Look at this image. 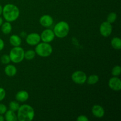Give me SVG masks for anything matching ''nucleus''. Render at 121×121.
Returning a JSON list of instances; mask_svg holds the SVG:
<instances>
[{
    "instance_id": "obj_1",
    "label": "nucleus",
    "mask_w": 121,
    "mask_h": 121,
    "mask_svg": "<svg viewBox=\"0 0 121 121\" xmlns=\"http://www.w3.org/2000/svg\"><path fill=\"white\" fill-rule=\"evenodd\" d=\"M35 112L31 106L27 104L20 106L17 111V119L19 121H31L34 119Z\"/></svg>"
},
{
    "instance_id": "obj_2",
    "label": "nucleus",
    "mask_w": 121,
    "mask_h": 121,
    "mask_svg": "<svg viewBox=\"0 0 121 121\" xmlns=\"http://www.w3.org/2000/svg\"><path fill=\"white\" fill-rule=\"evenodd\" d=\"M2 14L6 21L13 22L19 17L20 10L15 5L8 4L2 8Z\"/></svg>"
},
{
    "instance_id": "obj_3",
    "label": "nucleus",
    "mask_w": 121,
    "mask_h": 121,
    "mask_svg": "<svg viewBox=\"0 0 121 121\" xmlns=\"http://www.w3.org/2000/svg\"><path fill=\"white\" fill-rule=\"evenodd\" d=\"M53 31L56 37L60 39L65 38L68 35L69 33V25L66 21H60L55 25Z\"/></svg>"
},
{
    "instance_id": "obj_4",
    "label": "nucleus",
    "mask_w": 121,
    "mask_h": 121,
    "mask_svg": "<svg viewBox=\"0 0 121 121\" xmlns=\"http://www.w3.org/2000/svg\"><path fill=\"white\" fill-rule=\"evenodd\" d=\"M35 53L42 57H47L52 54L53 48L48 43H39L36 45L35 48Z\"/></svg>"
},
{
    "instance_id": "obj_5",
    "label": "nucleus",
    "mask_w": 121,
    "mask_h": 121,
    "mask_svg": "<svg viewBox=\"0 0 121 121\" xmlns=\"http://www.w3.org/2000/svg\"><path fill=\"white\" fill-rule=\"evenodd\" d=\"M24 52L23 48L20 46L14 47L9 52V56L11 61L14 63H19L24 59Z\"/></svg>"
},
{
    "instance_id": "obj_6",
    "label": "nucleus",
    "mask_w": 121,
    "mask_h": 121,
    "mask_svg": "<svg viewBox=\"0 0 121 121\" xmlns=\"http://www.w3.org/2000/svg\"><path fill=\"white\" fill-rule=\"evenodd\" d=\"M87 75L83 71L78 70L74 72L72 74V80L73 82L78 85H82L86 82Z\"/></svg>"
},
{
    "instance_id": "obj_7",
    "label": "nucleus",
    "mask_w": 121,
    "mask_h": 121,
    "mask_svg": "<svg viewBox=\"0 0 121 121\" xmlns=\"http://www.w3.org/2000/svg\"><path fill=\"white\" fill-rule=\"evenodd\" d=\"M99 31L100 34L104 37H108L109 36L112 32V24L108 21H105L100 24L99 28Z\"/></svg>"
},
{
    "instance_id": "obj_8",
    "label": "nucleus",
    "mask_w": 121,
    "mask_h": 121,
    "mask_svg": "<svg viewBox=\"0 0 121 121\" xmlns=\"http://www.w3.org/2000/svg\"><path fill=\"white\" fill-rule=\"evenodd\" d=\"M40 37H41V40L43 42L49 43L54 39L55 34L52 30L46 29L41 33Z\"/></svg>"
},
{
    "instance_id": "obj_9",
    "label": "nucleus",
    "mask_w": 121,
    "mask_h": 121,
    "mask_svg": "<svg viewBox=\"0 0 121 121\" xmlns=\"http://www.w3.org/2000/svg\"><path fill=\"white\" fill-rule=\"evenodd\" d=\"M26 43L30 46H36L41 41L40 35L38 33H33L26 36Z\"/></svg>"
},
{
    "instance_id": "obj_10",
    "label": "nucleus",
    "mask_w": 121,
    "mask_h": 121,
    "mask_svg": "<svg viewBox=\"0 0 121 121\" xmlns=\"http://www.w3.org/2000/svg\"><path fill=\"white\" fill-rule=\"evenodd\" d=\"M109 87L114 91H119L121 90V80L118 77L114 76L111 78L108 82Z\"/></svg>"
},
{
    "instance_id": "obj_11",
    "label": "nucleus",
    "mask_w": 121,
    "mask_h": 121,
    "mask_svg": "<svg viewBox=\"0 0 121 121\" xmlns=\"http://www.w3.org/2000/svg\"><path fill=\"white\" fill-rule=\"evenodd\" d=\"M40 24L44 27H49L53 24V19L49 15H44L40 17L39 20Z\"/></svg>"
},
{
    "instance_id": "obj_12",
    "label": "nucleus",
    "mask_w": 121,
    "mask_h": 121,
    "mask_svg": "<svg viewBox=\"0 0 121 121\" xmlns=\"http://www.w3.org/2000/svg\"><path fill=\"white\" fill-rule=\"evenodd\" d=\"M92 114L95 117L101 118L105 115V110L104 108L99 105H95L92 109Z\"/></svg>"
},
{
    "instance_id": "obj_13",
    "label": "nucleus",
    "mask_w": 121,
    "mask_h": 121,
    "mask_svg": "<svg viewBox=\"0 0 121 121\" xmlns=\"http://www.w3.org/2000/svg\"><path fill=\"white\" fill-rule=\"evenodd\" d=\"M29 98L28 93L26 91H20L17 93L15 95V99L17 101L20 102H24L27 101Z\"/></svg>"
},
{
    "instance_id": "obj_14",
    "label": "nucleus",
    "mask_w": 121,
    "mask_h": 121,
    "mask_svg": "<svg viewBox=\"0 0 121 121\" xmlns=\"http://www.w3.org/2000/svg\"><path fill=\"white\" fill-rule=\"evenodd\" d=\"M4 72L7 76L9 77H13L17 74V70L14 65H8L4 69Z\"/></svg>"
},
{
    "instance_id": "obj_15",
    "label": "nucleus",
    "mask_w": 121,
    "mask_h": 121,
    "mask_svg": "<svg viewBox=\"0 0 121 121\" xmlns=\"http://www.w3.org/2000/svg\"><path fill=\"white\" fill-rule=\"evenodd\" d=\"M21 42L22 41H21V37L16 34H13L11 35L9 37V43L14 47L20 46L21 44Z\"/></svg>"
},
{
    "instance_id": "obj_16",
    "label": "nucleus",
    "mask_w": 121,
    "mask_h": 121,
    "mask_svg": "<svg viewBox=\"0 0 121 121\" xmlns=\"http://www.w3.org/2000/svg\"><path fill=\"white\" fill-rule=\"evenodd\" d=\"M1 31L4 34H9L11 32L13 27H12L11 24L10 22H5L2 23L1 26Z\"/></svg>"
},
{
    "instance_id": "obj_17",
    "label": "nucleus",
    "mask_w": 121,
    "mask_h": 121,
    "mask_svg": "<svg viewBox=\"0 0 121 121\" xmlns=\"http://www.w3.org/2000/svg\"><path fill=\"white\" fill-rule=\"evenodd\" d=\"M4 119L7 121H17L18 120L17 117L15 113V112L11 110L6 111L5 113Z\"/></svg>"
},
{
    "instance_id": "obj_18",
    "label": "nucleus",
    "mask_w": 121,
    "mask_h": 121,
    "mask_svg": "<svg viewBox=\"0 0 121 121\" xmlns=\"http://www.w3.org/2000/svg\"><path fill=\"white\" fill-rule=\"evenodd\" d=\"M111 46L115 50H120L121 48V40L120 38L113 37L111 40Z\"/></svg>"
},
{
    "instance_id": "obj_19",
    "label": "nucleus",
    "mask_w": 121,
    "mask_h": 121,
    "mask_svg": "<svg viewBox=\"0 0 121 121\" xmlns=\"http://www.w3.org/2000/svg\"><path fill=\"white\" fill-rule=\"evenodd\" d=\"M99 78L98 75H96V74H92V75L89 76L88 78H87L86 82H87L89 85H93L99 82Z\"/></svg>"
},
{
    "instance_id": "obj_20",
    "label": "nucleus",
    "mask_w": 121,
    "mask_h": 121,
    "mask_svg": "<svg viewBox=\"0 0 121 121\" xmlns=\"http://www.w3.org/2000/svg\"><path fill=\"white\" fill-rule=\"evenodd\" d=\"M35 51L33 50H28L27 52H24V59H26L27 60H31L35 57Z\"/></svg>"
},
{
    "instance_id": "obj_21",
    "label": "nucleus",
    "mask_w": 121,
    "mask_h": 121,
    "mask_svg": "<svg viewBox=\"0 0 121 121\" xmlns=\"http://www.w3.org/2000/svg\"><path fill=\"white\" fill-rule=\"evenodd\" d=\"M117 19V14L115 13H111L107 17V21L109 23L112 24Z\"/></svg>"
},
{
    "instance_id": "obj_22",
    "label": "nucleus",
    "mask_w": 121,
    "mask_h": 121,
    "mask_svg": "<svg viewBox=\"0 0 121 121\" xmlns=\"http://www.w3.org/2000/svg\"><path fill=\"white\" fill-rule=\"evenodd\" d=\"M20 105L17 101H11L10 102L9 104V107L10 110L14 111V112L17 111L20 108Z\"/></svg>"
},
{
    "instance_id": "obj_23",
    "label": "nucleus",
    "mask_w": 121,
    "mask_h": 121,
    "mask_svg": "<svg viewBox=\"0 0 121 121\" xmlns=\"http://www.w3.org/2000/svg\"><path fill=\"white\" fill-rule=\"evenodd\" d=\"M121 73V67L119 66H115L113 67L112 70V74L113 76L118 77V76L120 75Z\"/></svg>"
},
{
    "instance_id": "obj_24",
    "label": "nucleus",
    "mask_w": 121,
    "mask_h": 121,
    "mask_svg": "<svg viewBox=\"0 0 121 121\" xmlns=\"http://www.w3.org/2000/svg\"><path fill=\"white\" fill-rule=\"evenodd\" d=\"M1 61L4 65H8L11 61L10 57L8 54H4L1 57Z\"/></svg>"
},
{
    "instance_id": "obj_25",
    "label": "nucleus",
    "mask_w": 121,
    "mask_h": 121,
    "mask_svg": "<svg viewBox=\"0 0 121 121\" xmlns=\"http://www.w3.org/2000/svg\"><path fill=\"white\" fill-rule=\"evenodd\" d=\"M6 92L4 89L0 87V102L3 100L4 98H5Z\"/></svg>"
},
{
    "instance_id": "obj_26",
    "label": "nucleus",
    "mask_w": 121,
    "mask_h": 121,
    "mask_svg": "<svg viewBox=\"0 0 121 121\" xmlns=\"http://www.w3.org/2000/svg\"><path fill=\"white\" fill-rule=\"evenodd\" d=\"M7 111V107L4 104H0V115L5 114Z\"/></svg>"
},
{
    "instance_id": "obj_27",
    "label": "nucleus",
    "mask_w": 121,
    "mask_h": 121,
    "mask_svg": "<svg viewBox=\"0 0 121 121\" xmlns=\"http://www.w3.org/2000/svg\"><path fill=\"white\" fill-rule=\"evenodd\" d=\"M77 121H88L89 119L86 116L83 115H81L79 116L76 119Z\"/></svg>"
},
{
    "instance_id": "obj_28",
    "label": "nucleus",
    "mask_w": 121,
    "mask_h": 121,
    "mask_svg": "<svg viewBox=\"0 0 121 121\" xmlns=\"http://www.w3.org/2000/svg\"><path fill=\"white\" fill-rule=\"evenodd\" d=\"M4 48V42L3 40L0 38V52Z\"/></svg>"
},
{
    "instance_id": "obj_29",
    "label": "nucleus",
    "mask_w": 121,
    "mask_h": 121,
    "mask_svg": "<svg viewBox=\"0 0 121 121\" xmlns=\"http://www.w3.org/2000/svg\"><path fill=\"white\" fill-rule=\"evenodd\" d=\"M2 23H3V19H2V17H0V27H1V25L2 24Z\"/></svg>"
},
{
    "instance_id": "obj_30",
    "label": "nucleus",
    "mask_w": 121,
    "mask_h": 121,
    "mask_svg": "<svg viewBox=\"0 0 121 121\" xmlns=\"http://www.w3.org/2000/svg\"><path fill=\"white\" fill-rule=\"evenodd\" d=\"M4 118L2 115H0V121H4Z\"/></svg>"
},
{
    "instance_id": "obj_31",
    "label": "nucleus",
    "mask_w": 121,
    "mask_h": 121,
    "mask_svg": "<svg viewBox=\"0 0 121 121\" xmlns=\"http://www.w3.org/2000/svg\"><path fill=\"white\" fill-rule=\"evenodd\" d=\"M2 8H3V7L0 5V15H1L2 13Z\"/></svg>"
}]
</instances>
